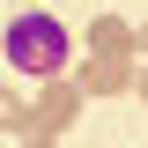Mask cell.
<instances>
[{
	"instance_id": "1",
	"label": "cell",
	"mask_w": 148,
	"mask_h": 148,
	"mask_svg": "<svg viewBox=\"0 0 148 148\" xmlns=\"http://www.w3.org/2000/svg\"><path fill=\"white\" fill-rule=\"evenodd\" d=\"M0 59L15 74H67L74 67V30L52 15V8H22V15H8V30H0Z\"/></svg>"
},
{
	"instance_id": "2",
	"label": "cell",
	"mask_w": 148,
	"mask_h": 148,
	"mask_svg": "<svg viewBox=\"0 0 148 148\" xmlns=\"http://www.w3.org/2000/svg\"><path fill=\"white\" fill-rule=\"evenodd\" d=\"M74 89H82V96H119V89H133V59H89V67L74 74Z\"/></svg>"
},
{
	"instance_id": "3",
	"label": "cell",
	"mask_w": 148,
	"mask_h": 148,
	"mask_svg": "<svg viewBox=\"0 0 148 148\" xmlns=\"http://www.w3.org/2000/svg\"><path fill=\"white\" fill-rule=\"evenodd\" d=\"M89 52H96V59H133V30H126L119 15H96V22H89Z\"/></svg>"
},
{
	"instance_id": "4",
	"label": "cell",
	"mask_w": 148,
	"mask_h": 148,
	"mask_svg": "<svg viewBox=\"0 0 148 148\" xmlns=\"http://www.w3.org/2000/svg\"><path fill=\"white\" fill-rule=\"evenodd\" d=\"M22 119H30V111H22L8 89H0V133H22Z\"/></svg>"
},
{
	"instance_id": "5",
	"label": "cell",
	"mask_w": 148,
	"mask_h": 148,
	"mask_svg": "<svg viewBox=\"0 0 148 148\" xmlns=\"http://www.w3.org/2000/svg\"><path fill=\"white\" fill-rule=\"evenodd\" d=\"M133 96H141V104H148V67H133Z\"/></svg>"
},
{
	"instance_id": "6",
	"label": "cell",
	"mask_w": 148,
	"mask_h": 148,
	"mask_svg": "<svg viewBox=\"0 0 148 148\" xmlns=\"http://www.w3.org/2000/svg\"><path fill=\"white\" fill-rule=\"evenodd\" d=\"M133 52H141V59H148V22H141V30H133Z\"/></svg>"
}]
</instances>
